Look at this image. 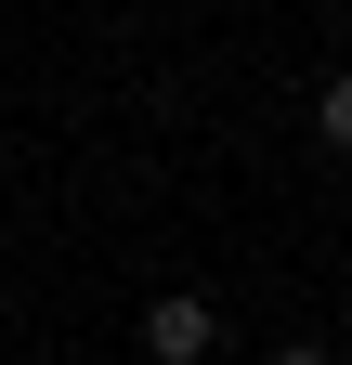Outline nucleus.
I'll list each match as a JSON object with an SVG mask.
<instances>
[{"instance_id":"1","label":"nucleus","mask_w":352,"mask_h":365,"mask_svg":"<svg viewBox=\"0 0 352 365\" xmlns=\"http://www.w3.org/2000/svg\"><path fill=\"white\" fill-rule=\"evenodd\" d=\"M209 339H222V313H209V300H183V287L144 313V352H157V365H209Z\"/></svg>"},{"instance_id":"3","label":"nucleus","mask_w":352,"mask_h":365,"mask_svg":"<svg viewBox=\"0 0 352 365\" xmlns=\"http://www.w3.org/2000/svg\"><path fill=\"white\" fill-rule=\"evenodd\" d=\"M274 365H326V352H274Z\"/></svg>"},{"instance_id":"2","label":"nucleus","mask_w":352,"mask_h":365,"mask_svg":"<svg viewBox=\"0 0 352 365\" xmlns=\"http://www.w3.org/2000/svg\"><path fill=\"white\" fill-rule=\"evenodd\" d=\"M314 144H339V157H352V78H326V91H314Z\"/></svg>"}]
</instances>
